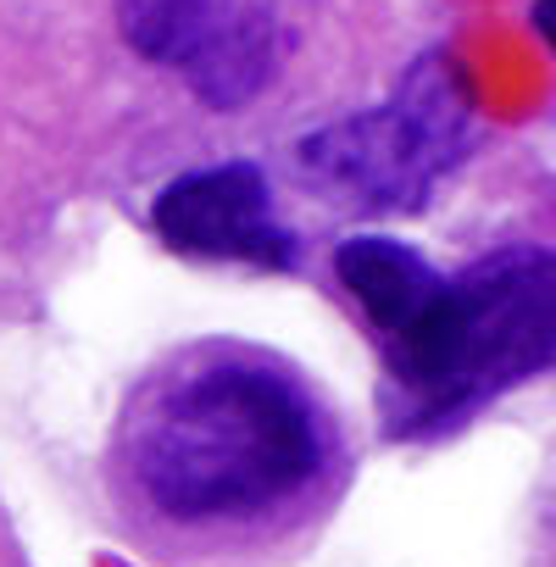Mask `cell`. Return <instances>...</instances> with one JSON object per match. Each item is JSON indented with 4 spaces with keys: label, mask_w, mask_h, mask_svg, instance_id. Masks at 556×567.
Masks as SVG:
<instances>
[{
    "label": "cell",
    "mask_w": 556,
    "mask_h": 567,
    "mask_svg": "<svg viewBox=\"0 0 556 567\" xmlns=\"http://www.w3.org/2000/svg\"><path fill=\"white\" fill-rule=\"evenodd\" d=\"M123 34L156 68L217 106L239 112L278 68V18L261 0H117Z\"/></svg>",
    "instance_id": "4"
},
{
    "label": "cell",
    "mask_w": 556,
    "mask_h": 567,
    "mask_svg": "<svg viewBox=\"0 0 556 567\" xmlns=\"http://www.w3.org/2000/svg\"><path fill=\"white\" fill-rule=\"evenodd\" d=\"M156 234L200 261H245V267H290L296 234L272 217V189L250 162H223L173 178L151 206Z\"/></svg>",
    "instance_id": "5"
},
{
    "label": "cell",
    "mask_w": 556,
    "mask_h": 567,
    "mask_svg": "<svg viewBox=\"0 0 556 567\" xmlns=\"http://www.w3.org/2000/svg\"><path fill=\"white\" fill-rule=\"evenodd\" d=\"M106 462L123 534L162 567H278L346 489L323 395L290 362L228 340L151 368Z\"/></svg>",
    "instance_id": "1"
},
{
    "label": "cell",
    "mask_w": 556,
    "mask_h": 567,
    "mask_svg": "<svg viewBox=\"0 0 556 567\" xmlns=\"http://www.w3.org/2000/svg\"><path fill=\"white\" fill-rule=\"evenodd\" d=\"M534 29H539L545 45L556 51V0H534Z\"/></svg>",
    "instance_id": "6"
},
{
    "label": "cell",
    "mask_w": 556,
    "mask_h": 567,
    "mask_svg": "<svg viewBox=\"0 0 556 567\" xmlns=\"http://www.w3.org/2000/svg\"><path fill=\"white\" fill-rule=\"evenodd\" d=\"M467 84L451 56H423L390 101L296 145L301 178L346 212H412L467 151Z\"/></svg>",
    "instance_id": "3"
},
{
    "label": "cell",
    "mask_w": 556,
    "mask_h": 567,
    "mask_svg": "<svg viewBox=\"0 0 556 567\" xmlns=\"http://www.w3.org/2000/svg\"><path fill=\"white\" fill-rule=\"evenodd\" d=\"M334 272L373 323L390 434H440L556 368V245H506L434 272L412 245L357 234L334 250Z\"/></svg>",
    "instance_id": "2"
}]
</instances>
